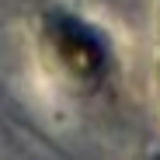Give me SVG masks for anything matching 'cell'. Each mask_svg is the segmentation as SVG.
Returning a JSON list of instances; mask_svg holds the SVG:
<instances>
[{
	"mask_svg": "<svg viewBox=\"0 0 160 160\" xmlns=\"http://www.w3.org/2000/svg\"><path fill=\"white\" fill-rule=\"evenodd\" d=\"M56 42H59V49L66 52V59L77 66V70H98L101 66V45H98V38L84 28V24H77V21H59L56 24Z\"/></svg>",
	"mask_w": 160,
	"mask_h": 160,
	"instance_id": "1",
	"label": "cell"
}]
</instances>
